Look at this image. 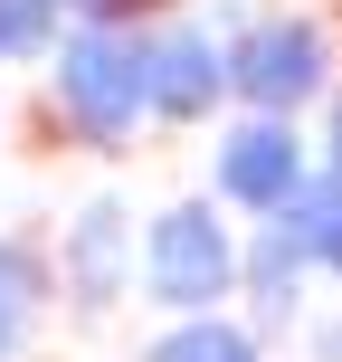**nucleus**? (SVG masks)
Here are the masks:
<instances>
[{
	"mask_svg": "<svg viewBox=\"0 0 342 362\" xmlns=\"http://www.w3.org/2000/svg\"><path fill=\"white\" fill-rule=\"evenodd\" d=\"M57 115L76 134H95V144H124L133 115H152V38H124L105 19H86L57 48Z\"/></svg>",
	"mask_w": 342,
	"mask_h": 362,
	"instance_id": "nucleus-1",
	"label": "nucleus"
},
{
	"mask_svg": "<svg viewBox=\"0 0 342 362\" xmlns=\"http://www.w3.org/2000/svg\"><path fill=\"white\" fill-rule=\"evenodd\" d=\"M228 286H238V238L219 229L209 200H181V210L152 219V238H143V296H152V305L209 315Z\"/></svg>",
	"mask_w": 342,
	"mask_h": 362,
	"instance_id": "nucleus-2",
	"label": "nucleus"
},
{
	"mask_svg": "<svg viewBox=\"0 0 342 362\" xmlns=\"http://www.w3.org/2000/svg\"><path fill=\"white\" fill-rule=\"evenodd\" d=\"M324 67H333V48H324L314 19H257V29L228 48V76H238V95H248L257 115H295L314 86H324Z\"/></svg>",
	"mask_w": 342,
	"mask_h": 362,
	"instance_id": "nucleus-3",
	"label": "nucleus"
},
{
	"mask_svg": "<svg viewBox=\"0 0 342 362\" xmlns=\"http://www.w3.org/2000/svg\"><path fill=\"white\" fill-rule=\"evenodd\" d=\"M219 191H228V200H248V210H267V219H286L295 200L314 191L305 144H295V124H286V115H257V124H238L228 144H219Z\"/></svg>",
	"mask_w": 342,
	"mask_h": 362,
	"instance_id": "nucleus-4",
	"label": "nucleus"
},
{
	"mask_svg": "<svg viewBox=\"0 0 342 362\" xmlns=\"http://www.w3.org/2000/svg\"><path fill=\"white\" fill-rule=\"evenodd\" d=\"M124 276H133V229H124L114 200H95V210L67 229V296L76 305H114Z\"/></svg>",
	"mask_w": 342,
	"mask_h": 362,
	"instance_id": "nucleus-5",
	"label": "nucleus"
},
{
	"mask_svg": "<svg viewBox=\"0 0 342 362\" xmlns=\"http://www.w3.org/2000/svg\"><path fill=\"white\" fill-rule=\"evenodd\" d=\"M228 48H209L200 29L152 38V115H209V95H228Z\"/></svg>",
	"mask_w": 342,
	"mask_h": 362,
	"instance_id": "nucleus-6",
	"label": "nucleus"
},
{
	"mask_svg": "<svg viewBox=\"0 0 342 362\" xmlns=\"http://www.w3.org/2000/svg\"><path fill=\"white\" fill-rule=\"evenodd\" d=\"M305 267H314V248H305V229H295V219H276V229L248 248V286H257V305H267V325H286L295 276H305Z\"/></svg>",
	"mask_w": 342,
	"mask_h": 362,
	"instance_id": "nucleus-7",
	"label": "nucleus"
},
{
	"mask_svg": "<svg viewBox=\"0 0 342 362\" xmlns=\"http://www.w3.org/2000/svg\"><path fill=\"white\" fill-rule=\"evenodd\" d=\"M152 362H257V334L228 325V315H181L162 344H152Z\"/></svg>",
	"mask_w": 342,
	"mask_h": 362,
	"instance_id": "nucleus-8",
	"label": "nucleus"
},
{
	"mask_svg": "<svg viewBox=\"0 0 342 362\" xmlns=\"http://www.w3.org/2000/svg\"><path fill=\"white\" fill-rule=\"evenodd\" d=\"M29 315H38V257L19 238H0V362L29 344Z\"/></svg>",
	"mask_w": 342,
	"mask_h": 362,
	"instance_id": "nucleus-9",
	"label": "nucleus"
},
{
	"mask_svg": "<svg viewBox=\"0 0 342 362\" xmlns=\"http://www.w3.org/2000/svg\"><path fill=\"white\" fill-rule=\"evenodd\" d=\"M286 219H295V229H305L314 267H333V276H342V172H324V181H314V191L295 200Z\"/></svg>",
	"mask_w": 342,
	"mask_h": 362,
	"instance_id": "nucleus-10",
	"label": "nucleus"
},
{
	"mask_svg": "<svg viewBox=\"0 0 342 362\" xmlns=\"http://www.w3.org/2000/svg\"><path fill=\"white\" fill-rule=\"evenodd\" d=\"M57 10H67V0H0V57H29V48H48Z\"/></svg>",
	"mask_w": 342,
	"mask_h": 362,
	"instance_id": "nucleus-11",
	"label": "nucleus"
},
{
	"mask_svg": "<svg viewBox=\"0 0 342 362\" xmlns=\"http://www.w3.org/2000/svg\"><path fill=\"white\" fill-rule=\"evenodd\" d=\"M76 19H114V10H133V0H67Z\"/></svg>",
	"mask_w": 342,
	"mask_h": 362,
	"instance_id": "nucleus-12",
	"label": "nucleus"
},
{
	"mask_svg": "<svg viewBox=\"0 0 342 362\" xmlns=\"http://www.w3.org/2000/svg\"><path fill=\"white\" fill-rule=\"evenodd\" d=\"M333 172H342V105H333Z\"/></svg>",
	"mask_w": 342,
	"mask_h": 362,
	"instance_id": "nucleus-13",
	"label": "nucleus"
},
{
	"mask_svg": "<svg viewBox=\"0 0 342 362\" xmlns=\"http://www.w3.org/2000/svg\"><path fill=\"white\" fill-rule=\"evenodd\" d=\"M324 353H333V362H342V325H324Z\"/></svg>",
	"mask_w": 342,
	"mask_h": 362,
	"instance_id": "nucleus-14",
	"label": "nucleus"
}]
</instances>
